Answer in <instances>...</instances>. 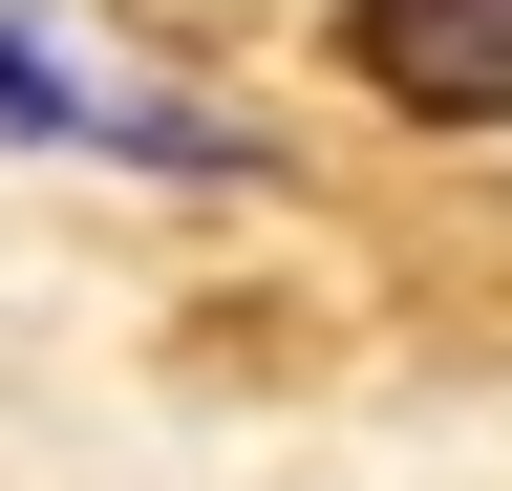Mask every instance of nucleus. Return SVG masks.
I'll list each match as a JSON object with an SVG mask.
<instances>
[{"mask_svg": "<svg viewBox=\"0 0 512 491\" xmlns=\"http://www.w3.org/2000/svg\"><path fill=\"white\" fill-rule=\"evenodd\" d=\"M0 150H107V171H192V193H256V129L235 107H171V86H107L86 43H43L0 0Z\"/></svg>", "mask_w": 512, "mask_h": 491, "instance_id": "obj_1", "label": "nucleus"}, {"mask_svg": "<svg viewBox=\"0 0 512 491\" xmlns=\"http://www.w3.org/2000/svg\"><path fill=\"white\" fill-rule=\"evenodd\" d=\"M342 43L427 129H512V0H342Z\"/></svg>", "mask_w": 512, "mask_h": 491, "instance_id": "obj_2", "label": "nucleus"}]
</instances>
